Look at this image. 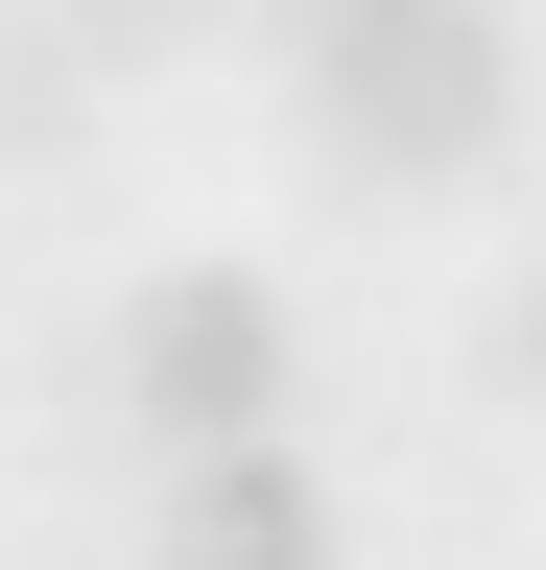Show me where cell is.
Returning <instances> with one entry per match:
<instances>
[{
	"label": "cell",
	"instance_id": "cell-5",
	"mask_svg": "<svg viewBox=\"0 0 546 570\" xmlns=\"http://www.w3.org/2000/svg\"><path fill=\"white\" fill-rule=\"evenodd\" d=\"M499 381H523V404H546V262H523V285H499Z\"/></svg>",
	"mask_w": 546,
	"mask_h": 570
},
{
	"label": "cell",
	"instance_id": "cell-6",
	"mask_svg": "<svg viewBox=\"0 0 546 570\" xmlns=\"http://www.w3.org/2000/svg\"><path fill=\"white\" fill-rule=\"evenodd\" d=\"M48 119H72V71H24V48H0V142H48Z\"/></svg>",
	"mask_w": 546,
	"mask_h": 570
},
{
	"label": "cell",
	"instance_id": "cell-1",
	"mask_svg": "<svg viewBox=\"0 0 546 570\" xmlns=\"http://www.w3.org/2000/svg\"><path fill=\"white\" fill-rule=\"evenodd\" d=\"M286 96L357 190H451L523 142V24L499 0H332V24H286Z\"/></svg>",
	"mask_w": 546,
	"mask_h": 570
},
{
	"label": "cell",
	"instance_id": "cell-2",
	"mask_svg": "<svg viewBox=\"0 0 546 570\" xmlns=\"http://www.w3.org/2000/svg\"><path fill=\"white\" fill-rule=\"evenodd\" d=\"M119 404L167 452H261L286 428V285L261 262H143L119 285Z\"/></svg>",
	"mask_w": 546,
	"mask_h": 570
},
{
	"label": "cell",
	"instance_id": "cell-3",
	"mask_svg": "<svg viewBox=\"0 0 546 570\" xmlns=\"http://www.w3.org/2000/svg\"><path fill=\"white\" fill-rule=\"evenodd\" d=\"M143 570H332V475L261 428V452H167V523Z\"/></svg>",
	"mask_w": 546,
	"mask_h": 570
},
{
	"label": "cell",
	"instance_id": "cell-4",
	"mask_svg": "<svg viewBox=\"0 0 546 570\" xmlns=\"http://www.w3.org/2000/svg\"><path fill=\"white\" fill-rule=\"evenodd\" d=\"M24 24H48V71H143V48L215 24V0H24Z\"/></svg>",
	"mask_w": 546,
	"mask_h": 570
}]
</instances>
